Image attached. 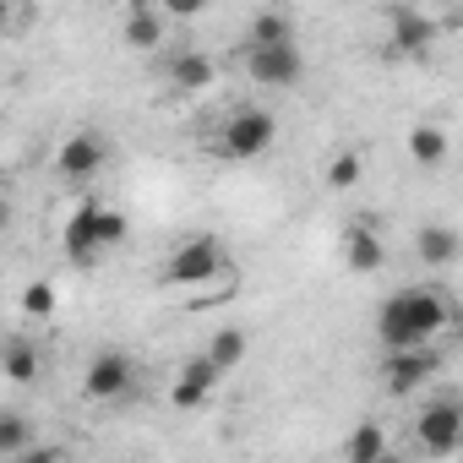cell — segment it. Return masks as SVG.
Here are the masks:
<instances>
[{
	"label": "cell",
	"mask_w": 463,
	"mask_h": 463,
	"mask_svg": "<svg viewBox=\"0 0 463 463\" xmlns=\"http://www.w3.org/2000/svg\"><path fill=\"white\" fill-rule=\"evenodd\" d=\"M452 327V300L441 289H398L376 311V344L382 349H414L436 344Z\"/></svg>",
	"instance_id": "cell-1"
},
{
	"label": "cell",
	"mask_w": 463,
	"mask_h": 463,
	"mask_svg": "<svg viewBox=\"0 0 463 463\" xmlns=\"http://www.w3.org/2000/svg\"><path fill=\"white\" fill-rule=\"evenodd\" d=\"M126 235H131V218H126L120 207L88 196V202L71 207V218H66V229H61V246H66L71 262H99V257L115 251Z\"/></svg>",
	"instance_id": "cell-2"
},
{
	"label": "cell",
	"mask_w": 463,
	"mask_h": 463,
	"mask_svg": "<svg viewBox=\"0 0 463 463\" xmlns=\"http://www.w3.org/2000/svg\"><path fill=\"white\" fill-rule=\"evenodd\" d=\"M273 142H279V120H273V109L246 104V109H229V115H223V131H218V153H223V158L251 164V158H262Z\"/></svg>",
	"instance_id": "cell-3"
},
{
	"label": "cell",
	"mask_w": 463,
	"mask_h": 463,
	"mask_svg": "<svg viewBox=\"0 0 463 463\" xmlns=\"http://www.w3.org/2000/svg\"><path fill=\"white\" fill-rule=\"evenodd\" d=\"M223 262H229V257H223V246H218L213 235H191V241L169 246V257H164V268H158V284L175 295V289H191V284L213 279Z\"/></svg>",
	"instance_id": "cell-4"
},
{
	"label": "cell",
	"mask_w": 463,
	"mask_h": 463,
	"mask_svg": "<svg viewBox=\"0 0 463 463\" xmlns=\"http://www.w3.org/2000/svg\"><path fill=\"white\" fill-rule=\"evenodd\" d=\"M441 371V349L436 344H414V349H382V387L392 398H414L430 376Z\"/></svg>",
	"instance_id": "cell-5"
},
{
	"label": "cell",
	"mask_w": 463,
	"mask_h": 463,
	"mask_svg": "<svg viewBox=\"0 0 463 463\" xmlns=\"http://www.w3.org/2000/svg\"><path fill=\"white\" fill-rule=\"evenodd\" d=\"M246 77L262 82V88H295L306 77V55L295 39H279V44H246Z\"/></svg>",
	"instance_id": "cell-6"
},
{
	"label": "cell",
	"mask_w": 463,
	"mask_h": 463,
	"mask_svg": "<svg viewBox=\"0 0 463 463\" xmlns=\"http://www.w3.org/2000/svg\"><path fill=\"white\" fill-rule=\"evenodd\" d=\"M131 387H137V365H131L126 349H99L88 360V371H82V392L93 403H126Z\"/></svg>",
	"instance_id": "cell-7"
},
{
	"label": "cell",
	"mask_w": 463,
	"mask_h": 463,
	"mask_svg": "<svg viewBox=\"0 0 463 463\" xmlns=\"http://www.w3.org/2000/svg\"><path fill=\"white\" fill-rule=\"evenodd\" d=\"M420 447L430 452V458H452L458 447H463V403L452 398V392H441V398H430V403H420Z\"/></svg>",
	"instance_id": "cell-8"
},
{
	"label": "cell",
	"mask_w": 463,
	"mask_h": 463,
	"mask_svg": "<svg viewBox=\"0 0 463 463\" xmlns=\"http://www.w3.org/2000/svg\"><path fill=\"white\" fill-rule=\"evenodd\" d=\"M338 251H344V268L349 273H382V262H387V241H382V223L376 218H354L349 229H344V241H338Z\"/></svg>",
	"instance_id": "cell-9"
},
{
	"label": "cell",
	"mask_w": 463,
	"mask_h": 463,
	"mask_svg": "<svg viewBox=\"0 0 463 463\" xmlns=\"http://www.w3.org/2000/svg\"><path fill=\"white\" fill-rule=\"evenodd\" d=\"M104 158H109V142H104L99 131H71V137L55 142V175H66V180H88V175H99Z\"/></svg>",
	"instance_id": "cell-10"
},
{
	"label": "cell",
	"mask_w": 463,
	"mask_h": 463,
	"mask_svg": "<svg viewBox=\"0 0 463 463\" xmlns=\"http://www.w3.org/2000/svg\"><path fill=\"white\" fill-rule=\"evenodd\" d=\"M436 23L425 17V12H414V6H398L392 12V23H387V55H398V61H420L430 44H436Z\"/></svg>",
	"instance_id": "cell-11"
},
{
	"label": "cell",
	"mask_w": 463,
	"mask_h": 463,
	"mask_svg": "<svg viewBox=\"0 0 463 463\" xmlns=\"http://www.w3.org/2000/svg\"><path fill=\"white\" fill-rule=\"evenodd\" d=\"M218 382H223V371H218L207 354H196V360H185L180 376L169 382V403H175V409H202V403L218 392Z\"/></svg>",
	"instance_id": "cell-12"
},
{
	"label": "cell",
	"mask_w": 463,
	"mask_h": 463,
	"mask_svg": "<svg viewBox=\"0 0 463 463\" xmlns=\"http://www.w3.org/2000/svg\"><path fill=\"white\" fill-rule=\"evenodd\" d=\"M0 376L17 382V387H33L44 376V354H39V344L28 333H12L6 344H0Z\"/></svg>",
	"instance_id": "cell-13"
},
{
	"label": "cell",
	"mask_w": 463,
	"mask_h": 463,
	"mask_svg": "<svg viewBox=\"0 0 463 463\" xmlns=\"http://www.w3.org/2000/svg\"><path fill=\"white\" fill-rule=\"evenodd\" d=\"M235 289H241V268H235V262H223L213 279H202V284H191V289H175L169 300H175V306H185V311H202V306H223V300H235Z\"/></svg>",
	"instance_id": "cell-14"
},
{
	"label": "cell",
	"mask_w": 463,
	"mask_h": 463,
	"mask_svg": "<svg viewBox=\"0 0 463 463\" xmlns=\"http://www.w3.org/2000/svg\"><path fill=\"white\" fill-rule=\"evenodd\" d=\"M164 77H169L175 93H202V88H213L218 66H213V55H202V50H180V55L164 61Z\"/></svg>",
	"instance_id": "cell-15"
},
{
	"label": "cell",
	"mask_w": 463,
	"mask_h": 463,
	"mask_svg": "<svg viewBox=\"0 0 463 463\" xmlns=\"http://www.w3.org/2000/svg\"><path fill=\"white\" fill-rule=\"evenodd\" d=\"M164 33H169V23H164V12L153 6V0H131V12H126V44L142 50V55H153L164 44Z\"/></svg>",
	"instance_id": "cell-16"
},
{
	"label": "cell",
	"mask_w": 463,
	"mask_h": 463,
	"mask_svg": "<svg viewBox=\"0 0 463 463\" xmlns=\"http://www.w3.org/2000/svg\"><path fill=\"white\" fill-rule=\"evenodd\" d=\"M202 354L229 376L235 365H246V354H251V333H246V327H218V333L207 338V349H202Z\"/></svg>",
	"instance_id": "cell-17"
},
{
	"label": "cell",
	"mask_w": 463,
	"mask_h": 463,
	"mask_svg": "<svg viewBox=\"0 0 463 463\" xmlns=\"http://www.w3.org/2000/svg\"><path fill=\"white\" fill-rule=\"evenodd\" d=\"M414 251H420L425 268H452L458 262V229L452 223H425L420 241H414Z\"/></svg>",
	"instance_id": "cell-18"
},
{
	"label": "cell",
	"mask_w": 463,
	"mask_h": 463,
	"mask_svg": "<svg viewBox=\"0 0 463 463\" xmlns=\"http://www.w3.org/2000/svg\"><path fill=\"white\" fill-rule=\"evenodd\" d=\"M447 131L436 126V120H420L414 131H409V158L420 164V169H436V164H447Z\"/></svg>",
	"instance_id": "cell-19"
},
{
	"label": "cell",
	"mask_w": 463,
	"mask_h": 463,
	"mask_svg": "<svg viewBox=\"0 0 463 463\" xmlns=\"http://www.w3.org/2000/svg\"><path fill=\"white\" fill-rule=\"evenodd\" d=\"M344 458H349V463H376V458H387V430H382L376 420H360V425L349 430V441H344Z\"/></svg>",
	"instance_id": "cell-20"
},
{
	"label": "cell",
	"mask_w": 463,
	"mask_h": 463,
	"mask_svg": "<svg viewBox=\"0 0 463 463\" xmlns=\"http://www.w3.org/2000/svg\"><path fill=\"white\" fill-rule=\"evenodd\" d=\"M33 441V420L17 409H0V458H23Z\"/></svg>",
	"instance_id": "cell-21"
},
{
	"label": "cell",
	"mask_w": 463,
	"mask_h": 463,
	"mask_svg": "<svg viewBox=\"0 0 463 463\" xmlns=\"http://www.w3.org/2000/svg\"><path fill=\"white\" fill-rule=\"evenodd\" d=\"M279 39H295V17L289 12H257L246 44H279Z\"/></svg>",
	"instance_id": "cell-22"
},
{
	"label": "cell",
	"mask_w": 463,
	"mask_h": 463,
	"mask_svg": "<svg viewBox=\"0 0 463 463\" xmlns=\"http://www.w3.org/2000/svg\"><path fill=\"white\" fill-rule=\"evenodd\" d=\"M360 175H365V158H360L354 147H344V153L327 158V185H333V191H354Z\"/></svg>",
	"instance_id": "cell-23"
},
{
	"label": "cell",
	"mask_w": 463,
	"mask_h": 463,
	"mask_svg": "<svg viewBox=\"0 0 463 463\" xmlns=\"http://www.w3.org/2000/svg\"><path fill=\"white\" fill-rule=\"evenodd\" d=\"M55 306H61V295H55L50 279H33V284L23 289V317H28V322H50Z\"/></svg>",
	"instance_id": "cell-24"
},
{
	"label": "cell",
	"mask_w": 463,
	"mask_h": 463,
	"mask_svg": "<svg viewBox=\"0 0 463 463\" xmlns=\"http://www.w3.org/2000/svg\"><path fill=\"white\" fill-rule=\"evenodd\" d=\"M153 6L164 12V23H191V17H202L213 0H153Z\"/></svg>",
	"instance_id": "cell-25"
},
{
	"label": "cell",
	"mask_w": 463,
	"mask_h": 463,
	"mask_svg": "<svg viewBox=\"0 0 463 463\" xmlns=\"http://www.w3.org/2000/svg\"><path fill=\"white\" fill-rule=\"evenodd\" d=\"M12 17H17V0H0V28H6Z\"/></svg>",
	"instance_id": "cell-26"
},
{
	"label": "cell",
	"mask_w": 463,
	"mask_h": 463,
	"mask_svg": "<svg viewBox=\"0 0 463 463\" xmlns=\"http://www.w3.org/2000/svg\"><path fill=\"white\" fill-rule=\"evenodd\" d=\"M0 229H6V191H0Z\"/></svg>",
	"instance_id": "cell-27"
}]
</instances>
